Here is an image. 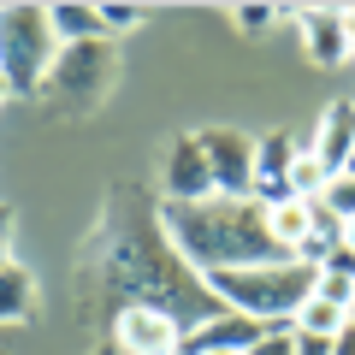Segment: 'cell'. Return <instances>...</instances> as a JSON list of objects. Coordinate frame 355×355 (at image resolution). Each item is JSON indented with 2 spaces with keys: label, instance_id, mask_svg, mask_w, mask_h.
Instances as JSON below:
<instances>
[{
  "label": "cell",
  "instance_id": "6da1fadb",
  "mask_svg": "<svg viewBox=\"0 0 355 355\" xmlns=\"http://www.w3.org/2000/svg\"><path fill=\"white\" fill-rule=\"evenodd\" d=\"M101 284L113 291L119 308H166V314H178L184 326L202 320V314H196V302H214L207 284L184 266V254L166 243L160 214L142 219V225H107Z\"/></svg>",
  "mask_w": 355,
  "mask_h": 355
},
{
  "label": "cell",
  "instance_id": "7a4b0ae2",
  "mask_svg": "<svg viewBox=\"0 0 355 355\" xmlns=\"http://www.w3.org/2000/svg\"><path fill=\"white\" fill-rule=\"evenodd\" d=\"M166 243L184 254L196 279L225 272V266H261L284 261L272 231H266L261 202H231V196H207V202H160Z\"/></svg>",
  "mask_w": 355,
  "mask_h": 355
},
{
  "label": "cell",
  "instance_id": "3957f363",
  "mask_svg": "<svg viewBox=\"0 0 355 355\" xmlns=\"http://www.w3.org/2000/svg\"><path fill=\"white\" fill-rule=\"evenodd\" d=\"M320 266L308 261H261V266H225V272H207V296L214 308H231V314H249L261 326H291L296 308L314 296Z\"/></svg>",
  "mask_w": 355,
  "mask_h": 355
},
{
  "label": "cell",
  "instance_id": "277c9868",
  "mask_svg": "<svg viewBox=\"0 0 355 355\" xmlns=\"http://www.w3.org/2000/svg\"><path fill=\"white\" fill-rule=\"evenodd\" d=\"M60 60L48 6H0V83L12 95H42Z\"/></svg>",
  "mask_w": 355,
  "mask_h": 355
},
{
  "label": "cell",
  "instance_id": "5b68a950",
  "mask_svg": "<svg viewBox=\"0 0 355 355\" xmlns=\"http://www.w3.org/2000/svg\"><path fill=\"white\" fill-rule=\"evenodd\" d=\"M113 77H119L113 36L71 42V48H60V60H53V71H48V95H60V101H71V107H95L107 89H113Z\"/></svg>",
  "mask_w": 355,
  "mask_h": 355
},
{
  "label": "cell",
  "instance_id": "8992f818",
  "mask_svg": "<svg viewBox=\"0 0 355 355\" xmlns=\"http://www.w3.org/2000/svg\"><path fill=\"white\" fill-rule=\"evenodd\" d=\"M207 154V172H214V190L231 196V202H254V137L243 130H225V125H207L196 130Z\"/></svg>",
  "mask_w": 355,
  "mask_h": 355
},
{
  "label": "cell",
  "instance_id": "52a82bcc",
  "mask_svg": "<svg viewBox=\"0 0 355 355\" xmlns=\"http://www.w3.org/2000/svg\"><path fill=\"white\" fill-rule=\"evenodd\" d=\"M184 320L166 308H119L113 314V343L119 355H184Z\"/></svg>",
  "mask_w": 355,
  "mask_h": 355
},
{
  "label": "cell",
  "instance_id": "ba28073f",
  "mask_svg": "<svg viewBox=\"0 0 355 355\" xmlns=\"http://www.w3.org/2000/svg\"><path fill=\"white\" fill-rule=\"evenodd\" d=\"M266 331L272 326H261V320H249V314L214 308V314H202L190 331H184V355H249Z\"/></svg>",
  "mask_w": 355,
  "mask_h": 355
},
{
  "label": "cell",
  "instance_id": "9c48e42d",
  "mask_svg": "<svg viewBox=\"0 0 355 355\" xmlns=\"http://www.w3.org/2000/svg\"><path fill=\"white\" fill-rule=\"evenodd\" d=\"M207 196H219L214 172H207V154L196 142V130H184L160 160V202H207Z\"/></svg>",
  "mask_w": 355,
  "mask_h": 355
},
{
  "label": "cell",
  "instance_id": "30bf717a",
  "mask_svg": "<svg viewBox=\"0 0 355 355\" xmlns=\"http://www.w3.org/2000/svg\"><path fill=\"white\" fill-rule=\"evenodd\" d=\"M291 24H296V36H302V48H308L314 65L331 71V65H349L355 60L349 30H343V6H296Z\"/></svg>",
  "mask_w": 355,
  "mask_h": 355
},
{
  "label": "cell",
  "instance_id": "8fae6325",
  "mask_svg": "<svg viewBox=\"0 0 355 355\" xmlns=\"http://www.w3.org/2000/svg\"><path fill=\"white\" fill-rule=\"evenodd\" d=\"M291 166H296V137L291 130H266L254 137V202H291Z\"/></svg>",
  "mask_w": 355,
  "mask_h": 355
},
{
  "label": "cell",
  "instance_id": "7c38bea8",
  "mask_svg": "<svg viewBox=\"0 0 355 355\" xmlns=\"http://www.w3.org/2000/svg\"><path fill=\"white\" fill-rule=\"evenodd\" d=\"M308 148H314L320 166L338 178L343 166H349V148H355V101H331L326 113H320V130H314Z\"/></svg>",
  "mask_w": 355,
  "mask_h": 355
},
{
  "label": "cell",
  "instance_id": "4fadbf2b",
  "mask_svg": "<svg viewBox=\"0 0 355 355\" xmlns=\"http://www.w3.org/2000/svg\"><path fill=\"white\" fill-rule=\"evenodd\" d=\"M266 231H272V243H279V254L284 261H296L302 254V243H308V231H314V202H272L266 207Z\"/></svg>",
  "mask_w": 355,
  "mask_h": 355
},
{
  "label": "cell",
  "instance_id": "5bb4252c",
  "mask_svg": "<svg viewBox=\"0 0 355 355\" xmlns=\"http://www.w3.org/2000/svg\"><path fill=\"white\" fill-rule=\"evenodd\" d=\"M36 314V272L24 261L0 266V326H18V320Z\"/></svg>",
  "mask_w": 355,
  "mask_h": 355
},
{
  "label": "cell",
  "instance_id": "9a60e30c",
  "mask_svg": "<svg viewBox=\"0 0 355 355\" xmlns=\"http://www.w3.org/2000/svg\"><path fill=\"white\" fill-rule=\"evenodd\" d=\"M48 18H53L60 48H71V42H101V36H107L101 6H83V0H60V6H48Z\"/></svg>",
  "mask_w": 355,
  "mask_h": 355
},
{
  "label": "cell",
  "instance_id": "2e32d148",
  "mask_svg": "<svg viewBox=\"0 0 355 355\" xmlns=\"http://www.w3.org/2000/svg\"><path fill=\"white\" fill-rule=\"evenodd\" d=\"M291 331H296V338H326V343H338L343 331H349V308L326 302V296H308V302L296 308Z\"/></svg>",
  "mask_w": 355,
  "mask_h": 355
},
{
  "label": "cell",
  "instance_id": "e0dca14e",
  "mask_svg": "<svg viewBox=\"0 0 355 355\" xmlns=\"http://www.w3.org/2000/svg\"><path fill=\"white\" fill-rule=\"evenodd\" d=\"M314 296H326V302H338V308L355 302V254H349V249H331L326 261H320Z\"/></svg>",
  "mask_w": 355,
  "mask_h": 355
},
{
  "label": "cell",
  "instance_id": "ac0fdd59",
  "mask_svg": "<svg viewBox=\"0 0 355 355\" xmlns=\"http://www.w3.org/2000/svg\"><path fill=\"white\" fill-rule=\"evenodd\" d=\"M326 184H331V172L320 166V154H314V148H296V166H291V196H296V202H320V196H326Z\"/></svg>",
  "mask_w": 355,
  "mask_h": 355
},
{
  "label": "cell",
  "instance_id": "d6986e66",
  "mask_svg": "<svg viewBox=\"0 0 355 355\" xmlns=\"http://www.w3.org/2000/svg\"><path fill=\"white\" fill-rule=\"evenodd\" d=\"M320 202H326L331 214H338L343 225H349V219H355V178H349V172H343V178H331V184H326V196H320Z\"/></svg>",
  "mask_w": 355,
  "mask_h": 355
},
{
  "label": "cell",
  "instance_id": "ffe728a7",
  "mask_svg": "<svg viewBox=\"0 0 355 355\" xmlns=\"http://www.w3.org/2000/svg\"><path fill=\"white\" fill-rule=\"evenodd\" d=\"M231 18H237V30H272L291 18V6H237Z\"/></svg>",
  "mask_w": 355,
  "mask_h": 355
},
{
  "label": "cell",
  "instance_id": "44dd1931",
  "mask_svg": "<svg viewBox=\"0 0 355 355\" xmlns=\"http://www.w3.org/2000/svg\"><path fill=\"white\" fill-rule=\"evenodd\" d=\"M142 18H148V12H142V6H125V0H107V6H101V24H107V36H119V30H137Z\"/></svg>",
  "mask_w": 355,
  "mask_h": 355
},
{
  "label": "cell",
  "instance_id": "7402d4cb",
  "mask_svg": "<svg viewBox=\"0 0 355 355\" xmlns=\"http://www.w3.org/2000/svg\"><path fill=\"white\" fill-rule=\"evenodd\" d=\"M249 355H296V331H291V326H272Z\"/></svg>",
  "mask_w": 355,
  "mask_h": 355
},
{
  "label": "cell",
  "instance_id": "603a6c76",
  "mask_svg": "<svg viewBox=\"0 0 355 355\" xmlns=\"http://www.w3.org/2000/svg\"><path fill=\"white\" fill-rule=\"evenodd\" d=\"M331 355H355V326H349V331H343V338H338V343H331Z\"/></svg>",
  "mask_w": 355,
  "mask_h": 355
},
{
  "label": "cell",
  "instance_id": "cb8c5ba5",
  "mask_svg": "<svg viewBox=\"0 0 355 355\" xmlns=\"http://www.w3.org/2000/svg\"><path fill=\"white\" fill-rule=\"evenodd\" d=\"M343 30H349V48H355V6H343Z\"/></svg>",
  "mask_w": 355,
  "mask_h": 355
},
{
  "label": "cell",
  "instance_id": "d4e9b609",
  "mask_svg": "<svg viewBox=\"0 0 355 355\" xmlns=\"http://www.w3.org/2000/svg\"><path fill=\"white\" fill-rule=\"evenodd\" d=\"M343 249L355 254V219H349V225H343Z\"/></svg>",
  "mask_w": 355,
  "mask_h": 355
},
{
  "label": "cell",
  "instance_id": "484cf974",
  "mask_svg": "<svg viewBox=\"0 0 355 355\" xmlns=\"http://www.w3.org/2000/svg\"><path fill=\"white\" fill-rule=\"evenodd\" d=\"M6 261H12V243H6V231H0V266H6Z\"/></svg>",
  "mask_w": 355,
  "mask_h": 355
},
{
  "label": "cell",
  "instance_id": "4316f807",
  "mask_svg": "<svg viewBox=\"0 0 355 355\" xmlns=\"http://www.w3.org/2000/svg\"><path fill=\"white\" fill-rule=\"evenodd\" d=\"M6 225H12V207H6V202H0V231H6Z\"/></svg>",
  "mask_w": 355,
  "mask_h": 355
},
{
  "label": "cell",
  "instance_id": "83f0119b",
  "mask_svg": "<svg viewBox=\"0 0 355 355\" xmlns=\"http://www.w3.org/2000/svg\"><path fill=\"white\" fill-rule=\"evenodd\" d=\"M343 172H349V178H355V148H349V166H343ZM343 172H338V178H343Z\"/></svg>",
  "mask_w": 355,
  "mask_h": 355
},
{
  "label": "cell",
  "instance_id": "f1b7e54d",
  "mask_svg": "<svg viewBox=\"0 0 355 355\" xmlns=\"http://www.w3.org/2000/svg\"><path fill=\"white\" fill-rule=\"evenodd\" d=\"M349 326H355V302H349Z\"/></svg>",
  "mask_w": 355,
  "mask_h": 355
},
{
  "label": "cell",
  "instance_id": "f546056e",
  "mask_svg": "<svg viewBox=\"0 0 355 355\" xmlns=\"http://www.w3.org/2000/svg\"><path fill=\"white\" fill-rule=\"evenodd\" d=\"M95 355H107V349H95Z\"/></svg>",
  "mask_w": 355,
  "mask_h": 355
},
{
  "label": "cell",
  "instance_id": "4dcf8cb0",
  "mask_svg": "<svg viewBox=\"0 0 355 355\" xmlns=\"http://www.w3.org/2000/svg\"><path fill=\"white\" fill-rule=\"evenodd\" d=\"M349 65H355V60H349Z\"/></svg>",
  "mask_w": 355,
  "mask_h": 355
},
{
  "label": "cell",
  "instance_id": "1f68e13d",
  "mask_svg": "<svg viewBox=\"0 0 355 355\" xmlns=\"http://www.w3.org/2000/svg\"><path fill=\"white\" fill-rule=\"evenodd\" d=\"M113 355H119V349H113Z\"/></svg>",
  "mask_w": 355,
  "mask_h": 355
}]
</instances>
